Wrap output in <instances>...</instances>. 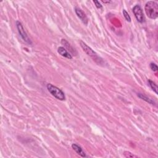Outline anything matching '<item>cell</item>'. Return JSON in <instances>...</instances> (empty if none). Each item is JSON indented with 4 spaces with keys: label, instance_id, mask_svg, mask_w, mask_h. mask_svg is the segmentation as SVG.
<instances>
[{
    "label": "cell",
    "instance_id": "13",
    "mask_svg": "<svg viewBox=\"0 0 158 158\" xmlns=\"http://www.w3.org/2000/svg\"><path fill=\"white\" fill-rule=\"evenodd\" d=\"M124 156L126 157H136L135 155H132L131 153L128 152V151H125L124 153Z\"/></svg>",
    "mask_w": 158,
    "mask_h": 158
},
{
    "label": "cell",
    "instance_id": "14",
    "mask_svg": "<svg viewBox=\"0 0 158 158\" xmlns=\"http://www.w3.org/2000/svg\"><path fill=\"white\" fill-rule=\"evenodd\" d=\"M93 3L95 4V6L98 9H101L102 8V5L101 4V3L98 1H93Z\"/></svg>",
    "mask_w": 158,
    "mask_h": 158
},
{
    "label": "cell",
    "instance_id": "10",
    "mask_svg": "<svg viewBox=\"0 0 158 158\" xmlns=\"http://www.w3.org/2000/svg\"><path fill=\"white\" fill-rule=\"evenodd\" d=\"M148 83H149V85L151 88V89L156 93V94H157V90L158 89H157V84H156V83L151 80H148Z\"/></svg>",
    "mask_w": 158,
    "mask_h": 158
},
{
    "label": "cell",
    "instance_id": "8",
    "mask_svg": "<svg viewBox=\"0 0 158 158\" xmlns=\"http://www.w3.org/2000/svg\"><path fill=\"white\" fill-rule=\"evenodd\" d=\"M72 148H73V150L75 151L78 155H80V156H82L83 157H87V155L85 153V152L83 151L82 148L80 146H78V145H77V144H72Z\"/></svg>",
    "mask_w": 158,
    "mask_h": 158
},
{
    "label": "cell",
    "instance_id": "4",
    "mask_svg": "<svg viewBox=\"0 0 158 158\" xmlns=\"http://www.w3.org/2000/svg\"><path fill=\"white\" fill-rule=\"evenodd\" d=\"M16 26L17 28V30L19 32V34L20 36H21V38L28 44L32 45V41L30 40V38H29V36H28L27 34H26V32L24 29V27H23L21 22H20L19 21H17L16 22Z\"/></svg>",
    "mask_w": 158,
    "mask_h": 158
},
{
    "label": "cell",
    "instance_id": "1",
    "mask_svg": "<svg viewBox=\"0 0 158 158\" xmlns=\"http://www.w3.org/2000/svg\"><path fill=\"white\" fill-rule=\"evenodd\" d=\"M146 14L152 19H156L158 17V4L153 1L146 3L145 6Z\"/></svg>",
    "mask_w": 158,
    "mask_h": 158
},
{
    "label": "cell",
    "instance_id": "7",
    "mask_svg": "<svg viewBox=\"0 0 158 158\" xmlns=\"http://www.w3.org/2000/svg\"><path fill=\"white\" fill-rule=\"evenodd\" d=\"M58 52L60 55H61L62 56H63L64 58L69 59H72V55L67 52L66 48L63 47V46H60V47L58 48Z\"/></svg>",
    "mask_w": 158,
    "mask_h": 158
},
{
    "label": "cell",
    "instance_id": "12",
    "mask_svg": "<svg viewBox=\"0 0 158 158\" xmlns=\"http://www.w3.org/2000/svg\"><path fill=\"white\" fill-rule=\"evenodd\" d=\"M150 68L151 69V70L154 72H156L158 70V67L157 66V65L153 63H151L150 64Z\"/></svg>",
    "mask_w": 158,
    "mask_h": 158
},
{
    "label": "cell",
    "instance_id": "9",
    "mask_svg": "<svg viewBox=\"0 0 158 158\" xmlns=\"http://www.w3.org/2000/svg\"><path fill=\"white\" fill-rule=\"evenodd\" d=\"M138 96L139 98H141L142 100L146 101L147 103H150V104H153V105H155V104H156L155 102L154 101H153L152 99L150 98L147 97V96H145V95H144L143 94H142V93H138Z\"/></svg>",
    "mask_w": 158,
    "mask_h": 158
},
{
    "label": "cell",
    "instance_id": "11",
    "mask_svg": "<svg viewBox=\"0 0 158 158\" xmlns=\"http://www.w3.org/2000/svg\"><path fill=\"white\" fill-rule=\"evenodd\" d=\"M123 14H124V16L125 19V20H126L127 22H131V16H129L128 13L126 11V10H125V9H124L123 10Z\"/></svg>",
    "mask_w": 158,
    "mask_h": 158
},
{
    "label": "cell",
    "instance_id": "2",
    "mask_svg": "<svg viewBox=\"0 0 158 158\" xmlns=\"http://www.w3.org/2000/svg\"><path fill=\"white\" fill-rule=\"evenodd\" d=\"M47 89L50 93L56 99L61 101H64L66 99L64 93L57 87L51 84V83H48L47 85Z\"/></svg>",
    "mask_w": 158,
    "mask_h": 158
},
{
    "label": "cell",
    "instance_id": "6",
    "mask_svg": "<svg viewBox=\"0 0 158 158\" xmlns=\"http://www.w3.org/2000/svg\"><path fill=\"white\" fill-rule=\"evenodd\" d=\"M75 11H76V13L77 16H78V17L80 19L83 24H85V25L88 24V18L85 14V12H83L81 9L78 8L77 7H76L75 8Z\"/></svg>",
    "mask_w": 158,
    "mask_h": 158
},
{
    "label": "cell",
    "instance_id": "3",
    "mask_svg": "<svg viewBox=\"0 0 158 158\" xmlns=\"http://www.w3.org/2000/svg\"><path fill=\"white\" fill-rule=\"evenodd\" d=\"M80 44L81 47L82 48L83 50L85 52V53H87L88 56H89L91 57L93 59V60H95V61H99L100 60H101V59H99L100 57L97 55V54L90 47H89V46H88L85 43H84L82 41H80Z\"/></svg>",
    "mask_w": 158,
    "mask_h": 158
},
{
    "label": "cell",
    "instance_id": "5",
    "mask_svg": "<svg viewBox=\"0 0 158 158\" xmlns=\"http://www.w3.org/2000/svg\"><path fill=\"white\" fill-rule=\"evenodd\" d=\"M133 12L138 22L143 23L144 21H145V17H144L143 10L142 8L140 7V6L138 5V4L137 5L135 6L133 8Z\"/></svg>",
    "mask_w": 158,
    "mask_h": 158
}]
</instances>
